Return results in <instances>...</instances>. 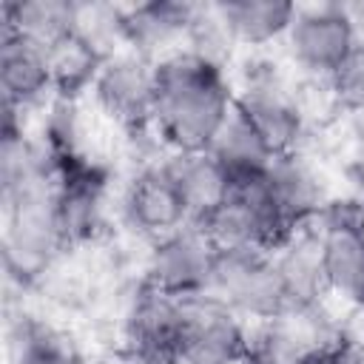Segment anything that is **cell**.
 <instances>
[{
    "instance_id": "obj_1",
    "label": "cell",
    "mask_w": 364,
    "mask_h": 364,
    "mask_svg": "<svg viewBox=\"0 0 364 364\" xmlns=\"http://www.w3.org/2000/svg\"><path fill=\"white\" fill-rule=\"evenodd\" d=\"M222 63L185 46L156 60L154 125L171 151H208L233 114Z\"/></svg>"
},
{
    "instance_id": "obj_2",
    "label": "cell",
    "mask_w": 364,
    "mask_h": 364,
    "mask_svg": "<svg viewBox=\"0 0 364 364\" xmlns=\"http://www.w3.org/2000/svg\"><path fill=\"white\" fill-rule=\"evenodd\" d=\"M54 182L57 179H46L3 199V262L9 279H17L20 284H28L40 273H46L54 256L65 247V236L57 216Z\"/></svg>"
},
{
    "instance_id": "obj_3",
    "label": "cell",
    "mask_w": 364,
    "mask_h": 364,
    "mask_svg": "<svg viewBox=\"0 0 364 364\" xmlns=\"http://www.w3.org/2000/svg\"><path fill=\"white\" fill-rule=\"evenodd\" d=\"M208 293L245 321H267L287 307L276 259L259 247H216Z\"/></svg>"
},
{
    "instance_id": "obj_4",
    "label": "cell",
    "mask_w": 364,
    "mask_h": 364,
    "mask_svg": "<svg viewBox=\"0 0 364 364\" xmlns=\"http://www.w3.org/2000/svg\"><path fill=\"white\" fill-rule=\"evenodd\" d=\"M196 225L205 228L216 247H259L273 253L293 236L276 213L262 176L230 182L222 205Z\"/></svg>"
},
{
    "instance_id": "obj_5",
    "label": "cell",
    "mask_w": 364,
    "mask_h": 364,
    "mask_svg": "<svg viewBox=\"0 0 364 364\" xmlns=\"http://www.w3.org/2000/svg\"><path fill=\"white\" fill-rule=\"evenodd\" d=\"M250 338L245 318L216 296L182 299L176 364H245L250 358Z\"/></svg>"
},
{
    "instance_id": "obj_6",
    "label": "cell",
    "mask_w": 364,
    "mask_h": 364,
    "mask_svg": "<svg viewBox=\"0 0 364 364\" xmlns=\"http://www.w3.org/2000/svg\"><path fill=\"white\" fill-rule=\"evenodd\" d=\"M341 333L333 327L324 304H287L267 321H259L250 338L253 364H316Z\"/></svg>"
},
{
    "instance_id": "obj_7",
    "label": "cell",
    "mask_w": 364,
    "mask_h": 364,
    "mask_svg": "<svg viewBox=\"0 0 364 364\" xmlns=\"http://www.w3.org/2000/svg\"><path fill=\"white\" fill-rule=\"evenodd\" d=\"M216 262V245L202 225L188 222L185 228L151 242L145 284L159 293L191 299L210 287V273Z\"/></svg>"
},
{
    "instance_id": "obj_8",
    "label": "cell",
    "mask_w": 364,
    "mask_h": 364,
    "mask_svg": "<svg viewBox=\"0 0 364 364\" xmlns=\"http://www.w3.org/2000/svg\"><path fill=\"white\" fill-rule=\"evenodd\" d=\"M233 108L245 119H250V125L270 142L276 154L296 151L304 131V114L293 88L276 65L264 63L250 68L239 94L233 97Z\"/></svg>"
},
{
    "instance_id": "obj_9",
    "label": "cell",
    "mask_w": 364,
    "mask_h": 364,
    "mask_svg": "<svg viewBox=\"0 0 364 364\" xmlns=\"http://www.w3.org/2000/svg\"><path fill=\"white\" fill-rule=\"evenodd\" d=\"M91 91L108 117L128 128H142L154 122L156 60L122 46L100 63Z\"/></svg>"
},
{
    "instance_id": "obj_10",
    "label": "cell",
    "mask_w": 364,
    "mask_h": 364,
    "mask_svg": "<svg viewBox=\"0 0 364 364\" xmlns=\"http://www.w3.org/2000/svg\"><path fill=\"white\" fill-rule=\"evenodd\" d=\"M284 40L293 63L321 80H327L358 43L353 23L344 11V3L296 6Z\"/></svg>"
},
{
    "instance_id": "obj_11",
    "label": "cell",
    "mask_w": 364,
    "mask_h": 364,
    "mask_svg": "<svg viewBox=\"0 0 364 364\" xmlns=\"http://www.w3.org/2000/svg\"><path fill=\"white\" fill-rule=\"evenodd\" d=\"M122 216L128 228L148 242H156L191 222L188 205L162 162L142 168L128 182L122 196Z\"/></svg>"
},
{
    "instance_id": "obj_12",
    "label": "cell",
    "mask_w": 364,
    "mask_h": 364,
    "mask_svg": "<svg viewBox=\"0 0 364 364\" xmlns=\"http://www.w3.org/2000/svg\"><path fill=\"white\" fill-rule=\"evenodd\" d=\"M262 179L276 213L293 233L324 210V182L299 151L279 154Z\"/></svg>"
},
{
    "instance_id": "obj_13",
    "label": "cell",
    "mask_w": 364,
    "mask_h": 364,
    "mask_svg": "<svg viewBox=\"0 0 364 364\" xmlns=\"http://www.w3.org/2000/svg\"><path fill=\"white\" fill-rule=\"evenodd\" d=\"M193 3L176 0H151L136 6H122V46L145 57H165L176 51V43L188 40V31L196 17Z\"/></svg>"
},
{
    "instance_id": "obj_14",
    "label": "cell",
    "mask_w": 364,
    "mask_h": 364,
    "mask_svg": "<svg viewBox=\"0 0 364 364\" xmlns=\"http://www.w3.org/2000/svg\"><path fill=\"white\" fill-rule=\"evenodd\" d=\"M54 88L48 48L3 28L0 37V91L3 108L20 114Z\"/></svg>"
},
{
    "instance_id": "obj_15",
    "label": "cell",
    "mask_w": 364,
    "mask_h": 364,
    "mask_svg": "<svg viewBox=\"0 0 364 364\" xmlns=\"http://www.w3.org/2000/svg\"><path fill=\"white\" fill-rule=\"evenodd\" d=\"M318 245L327 290L364 307V233L355 228L347 208L324 216Z\"/></svg>"
},
{
    "instance_id": "obj_16",
    "label": "cell",
    "mask_w": 364,
    "mask_h": 364,
    "mask_svg": "<svg viewBox=\"0 0 364 364\" xmlns=\"http://www.w3.org/2000/svg\"><path fill=\"white\" fill-rule=\"evenodd\" d=\"M162 165L173 179L176 191L182 193L191 222L208 219L222 205L230 188L228 173L208 151H171L168 159H162Z\"/></svg>"
},
{
    "instance_id": "obj_17",
    "label": "cell",
    "mask_w": 364,
    "mask_h": 364,
    "mask_svg": "<svg viewBox=\"0 0 364 364\" xmlns=\"http://www.w3.org/2000/svg\"><path fill=\"white\" fill-rule=\"evenodd\" d=\"M208 154L219 162V168L228 173L230 182L264 176L270 162L279 156L270 148V142L250 125V119H245L236 108L222 125V131L216 134V139L210 142Z\"/></svg>"
},
{
    "instance_id": "obj_18",
    "label": "cell",
    "mask_w": 364,
    "mask_h": 364,
    "mask_svg": "<svg viewBox=\"0 0 364 364\" xmlns=\"http://www.w3.org/2000/svg\"><path fill=\"white\" fill-rule=\"evenodd\" d=\"M282 287L287 296V304H321V296L327 293L324 270H321V245L318 233L296 230L279 250H273Z\"/></svg>"
},
{
    "instance_id": "obj_19",
    "label": "cell",
    "mask_w": 364,
    "mask_h": 364,
    "mask_svg": "<svg viewBox=\"0 0 364 364\" xmlns=\"http://www.w3.org/2000/svg\"><path fill=\"white\" fill-rule=\"evenodd\" d=\"M228 37L242 46H264L287 34L296 6L282 0H225L213 3Z\"/></svg>"
},
{
    "instance_id": "obj_20",
    "label": "cell",
    "mask_w": 364,
    "mask_h": 364,
    "mask_svg": "<svg viewBox=\"0 0 364 364\" xmlns=\"http://www.w3.org/2000/svg\"><path fill=\"white\" fill-rule=\"evenodd\" d=\"M77 3L71 0H9L3 3V28L54 48L60 40L74 34Z\"/></svg>"
},
{
    "instance_id": "obj_21",
    "label": "cell",
    "mask_w": 364,
    "mask_h": 364,
    "mask_svg": "<svg viewBox=\"0 0 364 364\" xmlns=\"http://www.w3.org/2000/svg\"><path fill=\"white\" fill-rule=\"evenodd\" d=\"M9 361L11 364H80V355L65 333L23 313L9 324Z\"/></svg>"
},
{
    "instance_id": "obj_22",
    "label": "cell",
    "mask_w": 364,
    "mask_h": 364,
    "mask_svg": "<svg viewBox=\"0 0 364 364\" xmlns=\"http://www.w3.org/2000/svg\"><path fill=\"white\" fill-rule=\"evenodd\" d=\"M324 82L330 85V94L341 108L364 111V43H355Z\"/></svg>"
},
{
    "instance_id": "obj_23",
    "label": "cell",
    "mask_w": 364,
    "mask_h": 364,
    "mask_svg": "<svg viewBox=\"0 0 364 364\" xmlns=\"http://www.w3.org/2000/svg\"><path fill=\"white\" fill-rule=\"evenodd\" d=\"M318 364H364V338L338 336L330 350L318 358Z\"/></svg>"
},
{
    "instance_id": "obj_24",
    "label": "cell",
    "mask_w": 364,
    "mask_h": 364,
    "mask_svg": "<svg viewBox=\"0 0 364 364\" xmlns=\"http://www.w3.org/2000/svg\"><path fill=\"white\" fill-rule=\"evenodd\" d=\"M347 210H350V219L355 222V228L364 233V196H361V199H355V202H353Z\"/></svg>"
}]
</instances>
